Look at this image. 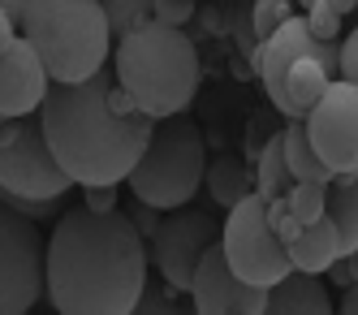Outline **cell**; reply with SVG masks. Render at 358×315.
<instances>
[{
  "label": "cell",
  "instance_id": "obj_21",
  "mask_svg": "<svg viewBox=\"0 0 358 315\" xmlns=\"http://www.w3.org/2000/svg\"><path fill=\"white\" fill-rule=\"evenodd\" d=\"M108 13V31L113 39H121L125 31H134V26L151 22V0H99Z\"/></svg>",
  "mask_w": 358,
  "mask_h": 315
},
{
  "label": "cell",
  "instance_id": "obj_20",
  "mask_svg": "<svg viewBox=\"0 0 358 315\" xmlns=\"http://www.w3.org/2000/svg\"><path fill=\"white\" fill-rule=\"evenodd\" d=\"M324 199H328V186H324V181H294V186L285 190L289 212H294L302 225H311V220L324 216Z\"/></svg>",
  "mask_w": 358,
  "mask_h": 315
},
{
  "label": "cell",
  "instance_id": "obj_14",
  "mask_svg": "<svg viewBox=\"0 0 358 315\" xmlns=\"http://www.w3.org/2000/svg\"><path fill=\"white\" fill-rule=\"evenodd\" d=\"M324 216L337 229V246L341 255H350L358 246V177L354 173H337L328 181V199H324Z\"/></svg>",
  "mask_w": 358,
  "mask_h": 315
},
{
  "label": "cell",
  "instance_id": "obj_31",
  "mask_svg": "<svg viewBox=\"0 0 358 315\" xmlns=\"http://www.w3.org/2000/svg\"><path fill=\"white\" fill-rule=\"evenodd\" d=\"M341 311H345V315H358V281H354V285H345V298H341Z\"/></svg>",
  "mask_w": 358,
  "mask_h": 315
},
{
  "label": "cell",
  "instance_id": "obj_29",
  "mask_svg": "<svg viewBox=\"0 0 358 315\" xmlns=\"http://www.w3.org/2000/svg\"><path fill=\"white\" fill-rule=\"evenodd\" d=\"M87 203L91 207H117V190L113 186H87Z\"/></svg>",
  "mask_w": 358,
  "mask_h": 315
},
{
  "label": "cell",
  "instance_id": "obj_1",
  "mask_svg": "<svg viewBox=\"0 0 358 315\" xmlns=\"http://www.w3.org/2000/svg\"><path fill=\"white\" fill-rule=\"evenodd\" d=\"M147 238L117 207L78 203L48 238L43 294L65 315H130L147 285Z\"/></svg>",
  "mask_w": 358,
  "mask_h": 315
},
{
  "label": "cell",
  "instance_id": "obj_26",
  "mask_svg": "<svg viewBox=\"0 0 358 315\" xmlns=\"http://www.w3.org/2000/svg\"><path fill=\"white\" fill-rule=\"evenodd\" d=\"M190 0H151V22H164V26H186L190 22Z\"/></svg>",
  "mask_w": 358,
  "mask_h": 315
},
{
  "label": "cell",
  "instance_id": "obj_23",
  "mask_svg": "<svg viewBox=\"0 0 358 315\" xmlns=\"http://www.w3.org/2000/svg\"><path fill=\"white\" fill-rule=\"evenodd\" d=\"M302 18H306V31H311L315 39H337V35H341V22H345L341 13H332L324 0L306 5V13H302Z\"/></svg>",
  "mask_w": 358,
  "mask_h": 315
},
{
  "label": "cell",
  "instance_id": "obj_5",
  "mask_svg": "<svg viewBox=\"0 0 358 315\" xmlns=\"http://www.w3.org/2000/svg\"><path fill=\"white\" fill-rule=\"evenodd\" d=\"M203 169H208L203 130L190 117L173 113L151 125V139L134 160V169L125 173V181H130V195L138 203L169 212V207H182L194 199V190L203 186Z\"/></svg>",
  "mask_w": 358,
  "mask_h": 315
},
{
  "label": "cell",
  "instance_id": "obj_7",
  "mask_svg": "<svg viewBox=\"0 0 358 315\" xmlns=\"http://www.w3.org/2000/svg\"><path fill=\"white\" fill-rule=\"evenodd\" d=\"M220 251L242 281L250 285H276L294 264H289V246L276 238V229L268 220V199L259 190H246L234 207H224L220 220Z\"/></svg>",
  "mask_w": 358,
  "mask_h": 315
},
{
  "label": "cell",
  "instance_id": "obj_4",
  "mask_svg": "<svg viewBox=\"0 0 358 315\" xmlns=\"http://www.w3.org/2000/svg\"><path fill=\"white\" fill-rule=\"evenodd\" d=\"M17 31L52 83H83L113 52L108 13L99 0H22Z\"/></svg>",
  "mask_w": 358,
  "mask_h": 315
},
{
  "label": "cell",
  "instance_id": "obj_12",
  "mask_svg": "<svg viewBox=\"0 0 358 315\" xmlns=\"http://www.w3.org/2000/svg\"><path fill=\"white\" fill-rule=\"evenodd\" d=\"M52 78H48L39 52L17 39L9 52H0V117H22V113H35Z\"/></svg>",
  "mask_w": 358,
  "mask_h": 315
},
{
  "label": "cell",
  "instance_id": "obj_25",
  "mask_svg": "<svg viewBox=\"0 0 358 315\" xmlns=\"http://www.w3.org/2000/svg\"><path fill=\"white\" fill-rule=\"evenodd\" d=\"M280 130V121L272 117V113H255L250 117V125H246V151H242V160H255V155L264 151V143Z\"/></svg>",
  "mask_w": 358,
  "mask_h": 315
},
{
  "label": "cell",
  "instance_id": "obj_24",
  "mask_svg": "<svg viewBox=\"0 0 358 315\" xmlns=\"http://www.w3.org/2000/svg\"><path fill=\"white\" fill-rule=\"evenodd\" d=\"M268 220H272V229H276V238L280 242H294L298 233H302V220L289 212V203H285V195H276V199H268Z\"/></svg>",
  "mask_w": 358,
  "mask_h": 315
},
{
  "label": "cell",
  "instance_id": "obj_6",
  "mask_svg": "<svg viewBox=\"0 0 358 315\" xmlns=\"http://www.w3.org/2000/svg\"><path fill=\"white\" fill-rule=\"evenodd\" d=\"M69 186L73 177L48 147L39 117H0V195L13 203H43L61 199Z\"/></svg>",
  "mask_w": 358,
  "mask_h": 315
},
{
  "label": "cell",
  "instance_id": "obj_22",
  "mask_svg": "<svg viewBox=\"0 0 358 315\" xmlns=\"http://www.w3.org/2000/svg\"><path fill=\"white\" fill-rule=\"evenodd\" d=\"M285 18H294V0H255V13H250L255 39H268Z\"/></svg>",
  "mask_w": 358,
  "mask_h": 315
},
{
  "label": "cell",
  "instance_id": "obj_15",
  "mask_svg": "<svg viewBox=\"0 0 358 315\" xmlns=\"http://www.w3.org/2000/svg\"><path fill=\"white\" fill-rule=\"evenodd\" d=\"M337 255H341V246H337V229H332L328 216L302 225V233L289 242V264L302 268V272H315V276H324Z\"/></svg>",
  "mask_w": 358,
  "mask_h": 315
},
{
  "label": "cell",
  "instance_id": "obj_9",
  "mask_svg": "<svg viewBox=\"0 0 358 315\" xmlns=\"http://www.w3.org/2000/svg\"><path fill=\"white\" fill-rule=\"evenodd\" d=\"M212 242H220V220L208 212V207L182 203V207H169V216L156 220L147 255H151V264L160 268L169 290H190L194 264Z\"/></svg>",
  "mask_w": 358,
  "mask_h": 315
},
{
  "label": "cell",
  "instance_id": "obj_8",
  "mask_svg": "<svg viewBox=\"0 0 358 315\" xmlns=\"http://www.w3.org/2000/svg\"><path fill=\"white\" fill-rule=\"evenodd\" d=\"M48 285V242L39 225L17 212L13 203H0V315L31 311Z\"/></svg>",
  "mask_w": 358,
  "mask_h": 315
},
{
  "label": "cell",
  "instance_id": "obj_3",
  "mask_svg": "<svg viewBox=\"0 0 358 315\" xmlns=\"http://www.w3.org/2000/svg\"><path fill=\"white\" fill-rule=\"evenodd\" d=\"M117 83L147 117L186 113L199 91V48L182 26L143 22L117 39Z\"/></svg>",
  "mask_w": 358,
  "mask_h": 315
},
{
  "label": "cell",
  "instance_id": "obj_13",
  "mask_svg": "<svg viewBox=\"0 0 358 315\" xmlns=\"http://www.w3.org/2000/svg\"><path fill=\"white\" fill-rule=\"evenodd\" d=\"M268 311L272 315H328L332 294L315 272L289 268L276 285H268Z\"/></svg>",
  "mask_w": 358,
  "mask_h": 315
},
{
  "label": "cell",
  "instance_id": "obj_30",
  "mask_svg": "<svg viewBox=\"0 0 358 315\" xmlns=\"http://www.w3.org/2000/svg\"><path fill=\"white\" fill-rule=\"evenodd\" d=\"M134 225L151 238V229H156V207H147V203H138V212H134Z\"/></svg>",
  "mask_w": 358,
  "mask_h": 315
},
{
  "label": "cell",
  "instance_id": "obj_10",
  "mask_svg": "<svg viewBox=\"0 0 358 315\" xmlns=\"http://www.w3.org/2000/svg\"><path fill=\"white\" fill-rule=\"evenodd\" d=\"M306 139L332 173H358V87L337 78L302 117Z\"/></svg>",
  "mask_w": 358,
  "mask_h": 315
},
{
  "label": "cell",
  "instance_id": "obj_33",
  "mask_svg": "<svg viewBox=\"0 0 358 315\" xmlns=\"http://www.w3.org/2000/svg\"><path fill=\"white\" fill-rule=\"evenodd\" d=\"M345 264H350V276H354V281H358V246H354V251H350V255H345Z\"/></svg>",
  "mask_w": 358,
  "mask_h": 315
},
{
  "label": "cell",
  "instance_id": "obj_27",
  "mask_svg": "<svg viewBox=\"0 0 358 315\" xmlns=\"http://www.w3.org/2000/svg\"><path fill=\"white\" fill-rule=\"evenodd\" d=\"M341 78L358 87V26H354V31L345 35V43H341Z\"/></svg>",
  "mask_w": 358,
  "mask_h": 315
},
{
  "label": "cell",
  "instance_id": "obj_28",
  "mask_svg": "<svg viewBox=\"0 0 358 315\" xmlns=\"http://www.w3.org/2000/svg\"><path fill=\"white\" fill-rule=\"evenodd\" d=\"M17 39H22V31H17V18H13L9 9H0V52H9Z\"/></svg>",
  "mask_w": 358,
  "mask_h": 315
},
{
  "label": "cell",
  "instance_id": "obj_34",
  "mask_svg": "<svg viewBox=\"0 0 358 315\" xmlns=\"http://www.w3.org/2000/svg\"><path fill=\"white\" fill-rule=\"evenodd\" d=\"M0 9H9V13L17 18V13H22V0H0Z\"/></svg>",
  "mask_w": 358,
  "mask_h": 315
},
{
  "label": "cell",
  "instance_id": "obj_18",
  "mask_svg": "<svg viewBox=\"0 0 358 315\" xmlns=\"http://www.w3.org/2000/svg\"><path fill=\"white\" fill-rule=\"evenodd\" d=\"M285 160H289V173L298 177V181H328L337 177L320 155H315V147H311V139H306V125L302 121H285Z\"/></svg>",
  "mask_w": 358,
  "mask_h": 315
},
{
  "label": "cell",
  "instance_id": "obj_11",
  "mask_svg": "<svg viewBox=\"0 0 358 315\" xmlns=\"http://www.w3.org/2000/svg\"><path fill=\"white\" fill-rule=\"evenodd\" d=\"M186 294L194 298L199 315H264L268 311V290H264V285L242 281L234 268H229L220 242H212L208 251L199 255Z\"/></svg>",
  "mask_w": 358,
  "mask_h": 315
},
{
  "label": "cell",
  "instance_id": "obj_35",
  "mask_svg": "<svg viewBox=\"0 0 358 315\" xmlns=\"http://www.w3.org/2000/svg\"><path fill=\"white\" fill-rule=\"evenodd\" d=\"M298 5H302V9H306V5H315V0H298Z\"/></svg>",
  "mask_w": 358,
  "mask_h": 315
},
{
  "label": "cell",
  "instance_id": "obj_2",
  "mask_svg": "<svg viewBox=\"0 0 358 315\" xmlns=\"http://www.w3.org/2000/svg\"><path fill=\"white\" fill-rule=\"evenodd\" d=\"M113 78L99 65L83 83H52L39 104L43 139L73 177V186H117L143 155L151 125L138 108H121L113 95Z\"/></svg>",
  "mask_w": 358,
  "mask_h": 315
},
{
  "label": "cell",
  "instance_id": "obj_17",
  "mask_svg": "<svg viewBox=\"0 0 358 315\" xmlns=\"http://www.w3.org/2000/svg\"><path fill=\"white\" fill-rule=\"evenodd\" d=\"M203 173H208V190H212V199H216L220 207H234L246 190H255L246 160H242V155H234V151H220Z\"/></svg>",
  "mask_w": 358,
  "mask_h": 315
},
{
  "label": "cell",
  "instance_id": "obj_36",
  "mask_svg": "<svg viewBox=\"0 0 358 315\" xmlns=\"http://www.w3.org/2000/svg\"><path fill=\"white\" fill-rule=\"evenodd\" d=\"M354 177H358V173H354Z\"/></svg>",
  "mask_w": 358,
  "mask_h": 315
},
{
  "label": "cell",
  "instance_id": "obj_19",
  "mask_svg": "<svg viewBox=\"0 0 358 315\" xmlns=\"http://www.w3.org/2000/svg\"><path fill=\"white\" fill-rule=\"evenodd\" d=\"M328 83H337V78H328V69L315 61V57H298L294 65H289V78H285V91H289V99H294V108L306 117V108L328 91Z\"/></svg>",
  "mask_w": 358,
  "mask_h": 315
},
{
  "label": "cell",
  "instance_id": "obj_16",
  "mask_svg": "<svg viewBox=\"0 0 358 315\" xmlns=\"http://www.w3.org/2000/svg\"><path fill=\"white\" fill-rule=\"evenodd\" d=\"M294 173H289V160H285V125L276 130V134L264 143V151L255 155V190H259L264 199H276L285 195L294 186Z\"/></svg>",
  "mask_w": 358,
  "mask_h": 315
},
{
  "label": "cell",
  "instance_id": "obj_32",
  "mask_svg": "<svg viewBox=\"0 0 358 315\" xmlns=\"http://www.w3.org/2000/svg\"><path fill=\"white\" fill-rule=\"evenodd\" d=\"M324 5H328L332 13H341V18H345V13H354V9H358V0H324Z\"/></svg>",
  "mask_w": 358,
  "mask_h": 315
}]
</instances>
